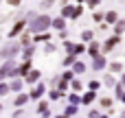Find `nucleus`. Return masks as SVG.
Here are the masks:
<instances>
[{"label": "nucleus", "instance_id": "obj_36", "mask_svg": "<svg viewBox=\"0 0 125 118\" xmlns=\"http://www.w3.org/2000/svg\"><path fill=\"white\" fill-rule=\"evenodd\" d=\"M73 88L75 90H81V81H73Z\"/></svg>", "mask_w": 125, "mask_h": 118}, {"label": "nucleus", "instance_id": "obj_16", "mask_svg": "<svg viewBox=\"0 0 125 118\" xmlns=\"http://www.w3.org/2000/svg\"><path fill=\"white\" fill-rule=\"evenodd\" d=\"M83 70H86V66H83L81 61H73V72H79V74H81Z\"/></svg>", "mask_w": 125, "mask_h": 118}, {"label": "nucleus", "instance_id": "obj_12", "mask_svg": "<svg viewBox=\"0 0 125 118\" xmlns=\"http://www.w3.org/2000/svg\"><path fill=\"white\" fill-rule=\"evenodd\" d=\"M22 48L24 46H29V44H33V37H31V33H20V42H18Z\"/></svg>", "mask_w": 125, "mask_h": 118}, {"label": "nucleus", "instance_id": "obj_10", "mask_svg": "<svg viewBox=\"0 0 125 118\" xmlns=\"http://www.w3.org/2000/svg\"><path fill=\"white\" fill-rule=\"evenodd\" d=\"M29 103V94H24V92H18V96L13 99V105L15 107H24Z\"/></svg>", "mask_w": 125, "mask_h": 118}, {"label": "nucleus", "instance_id": "obj_1", "mask_svg": "<svg viewBox=\"0 0 125 118\" xmlns=\"http://www.w3.org/2000/svg\"><path fill=\"white\" fill-rule=\"evenodd\" d=\"M26 28H29V33H44L51 28V18L44 13H35L31 20H26Z\"/></svg>", "mask_w": 125, "mask_h": 118}, {"label": "nucleus", "instance_id": "obj_38", "mask_svg": "<svg viewBox=\"0 0 125 118\" xmlns=\"http://www.w3.org/2000/svg\"><path fill=\"white\" fill-rule=\"evenodd\" d=\"M55 118H68V116H66V114H59V116H55Z\"/></svg>", "mask_w": 125, "mask_h": 118}, {"label": "nucleus", "instance_id": "obj_28", "mask_svg": "<svg viewBox=\"0 0 125 118\" xmlns=\"http://www.w3.org/2000/svg\"><path fill=\"white\" fill-rule=\"evenodd\" d=\"M79 101H81V99H79V96H77V94H70V105H77V103H79Z\"/></svg>", "mask_w": 125, "mask_h": 118}, {"label": "nucleus", "instance_id": "obj_15", "mask_svg": "<svg viewBox=\"0 0 125 118\" xmlns=\"http://www.w3.org/2000/svg\"><path fill=\"white\" fill-rule=\"evenodd\" d=\"M119 42H121V39H119V37H116V35H114V37H110V42H108V44H105V46H103V50H110V48H112V46H116V44H119Z\"/></svg>", "mask_w": 125, "mask_h": 118}, {"label": "nucleus", "instance_id": "obj_25", "mask_svg": "<svg viewBox=\"0 0 125 118\" xmlns=\"http://www.w3.org/2000/svg\"><path fill=\"white\" fill-rule=\"evenodd\" d=\"M73 61H75V55H68V57L64 59V66H73Z\"/></svg>", "mask_w": 125, "mask_h": 118}, {"label": "nucleus", "instance_id": "obj_21", "mask_svg": "<svg viewBox=\"0 0 125 118\" xmlns=\"http://www.w3.org/2000/svg\"><path fill=\"white\" fill-rule=\"evenodd\" d=\"M75 114H77V107L75 105H68L66 107V116H75Z\"/></svg>", "mask_w": 125, "mask_h": 118}, {"label": "nucleus", "instance_id": "obj_13", "mask_svg": "<svg viewBox=\"0 0 125 118\" xmlns=\"http://www.w3.org/2000/svg\"><path fill=\"white\" fill-rule=\"evenodd\" d=\"M51 26H53V28H59V31H64V26H66V22H64V18L59 15V18H55V20H51Z\"/></svg>", "mask_w": 125, "mask_h": 118}, {"label": "nucleus", "instance_id": "obj_14", "mask_svg": "<svg viewBox=\"0 0 125 118\" xmlns=\"http://www.w3.org/2000/svg\"><path fill=\"white\" fill-rule=\"evenodd\" d=\"M103 66H105V59H103V57H94V61H92V68H94V70H101Z\"/></svg>", "mask_w": 125, "mask_h": 118}, {"label": "nucleus", "instance_id": "obj_29", "mask_svg": "<svg viewBox=\"0 0 125 118\" xmlns=\"http://www.w3.org/2000/svg\"><path fill=\"white\" fill-rule=\"evenodd\" d=\"M7 4H11V7H20L22 4V0H4Z\"/></svg>", "mask_w": 125, "mask_h": 118}, {"label": "nucleus", "instance_id": "obj_6", "mask_svg": "<svg viewBox=\"0 0 125 118\" xmlns=\"http://www.w3.org/2000/svg\"><path fill=\"white\" fill-rule=\"evenodd\" d=\"M40 77H42V72H40V70H33V68H31V70H29V72H26L22 79H24V83L33 85V83H37V81H40Z\"/></svg>", "mask_w": 125, "mask_h": 118}, {"label": "nucleus", "instance_id": "obj_37", "mask_svg": "<svg viewBox=\"0 0 125 118\" xmlns=\"http://www.w3.org/2000/svg\"><path fill=\"white\" fill-rule=\"evenodd\" d=\"M90 118H99V112H97V109H92V112H90Z\"/></svg>", "mask_w": 125, "mask_h": 118}, {"label": "nucleus", "instance_id": "obj_39", "mask_svg": "<svg viewBox=\"0 0 125 118\" xmlns=\"http://www.w3.org/2000/svg\"><path fill=\"white\" fill-rule=\"evenodd\" d=\"M121 118H125V112H123V114H121Z\"/></svg>", "mask_w": 125, "mask_h": 118}, {"label": "nucleus", "instance_id": "obj_31", "mask_svg": "<svg viewBox=\"0 0 125 118\" xmlns=\"http://www.w3.org/2000/svg\"><path fill=\"white\" fill-rule=\"evenodd\" d=\"M105 18H108V22H116V13H108Z\"/></svg>", "mask_w": 125, "mask_h": 118}, {"label": "nucleus", "instance_id": "obj_30", "mask_svg": "<svg viewBox=\"0 0 125 118\" xmlns=\"http://www.w3.org/2000/svg\"><path fill=\"white\" fill-rule=\"evenodd\" d=\"M22 114H24V109H22V107H18V109L13 112V118H20V116H22Z\"/></svg>", "mask_w": 125, "mask_h": 118}, {"label": "nucleus", "instance_id": "obj_8", "mask_svg": "<svg viewBox=\"0 0 125 118\" xmlns=\"http://www.w3.org/2000/svg\"><path fill=\"white\" fill-rule=\"evenodd\" d=\"M29 70H31V59H24L22 64H18V66H15V77H24Z\"/></svg>", "mask_w": 125, "mask_h": 118}, {"label": "nucleus", "instance_id": "obj_17", "mask_svg": "<svg viewBox=\"0 0 125 118\" xmlns=\"http://www.w3.org/2000/svg\"><path fill=\"white\" fill-rule=\"evenodd\" d=\"M62 18H73V7H70V4H66V7L62 9Z\"/></svg>", "mask_w": 125, "mask_h": 118}, {"label": "nucleus", "instance_id": "obj_4", "mask_svg": "<svg viewBox=\"0 0 125 118\" xmlns=\"http://www.w3.org/2000/svg\"><path fill=\"white\" fill-rule=\"evenodd\" d=\"M24 28H26V20H24V18L20 15V18L15 20V24L11 26V31H9V37H11V39H13V37H18V35H20V33H22Z\"/></svg>", "mask_w": 125, "mask_h": 118}, {"label": "nucleus", "instance_id": "obj_44", "mask_svg": "<svg viewBox=\"0 0 125 118\" xmlns=\"http://www.w3.org/2000/svg\"><path fill=\"white\" fill-rule=\"evenodd\" d=\"M0 2H4V0H0Z\"/></svg>", "mask_w": 125, "mask_h": 118}, {"label": "nucleus", "instance_id": "obj_26", "mask_svg": "<svg viewBox=\"0 0 125 118\" xmlns=\"http://www.w3.org/2000/svg\"><path fill=\"white\" fill-rule=\"evenodd\" d=\"M53 50H55V44H48V42H46V46H44V53H53Z\"/></svg>", "mask_w": 125, "mask_h": 118}, {"label": "nucleus", "instance_id": "obj_9", "mask_svg": "<svg viewBox=\"0 0 125 118\" xmlns=\"http://www.w3.org/2000/svg\"><path fill=\"white\" fill-rule=\"evenodd\" d=\"M37 114L42 118H51V109H48V103L46 101H40L37 103Z\"/></svg>", "mask_w": 125, "mask_h": 118}, {"label": "nucleus", "instance_id": "obj_34", "mask_svg": "<svg viewBox=\"0 0 125 118\" xmlns=\"http://www.w3.org/2000/svg\"><path fill=\"white\" fill-rule=\"evenodd\" d=\"M73 74H75V72H64V81H70V79H73Z\"/></svg>", "mask_w": 125, "mask_h": 118}, {"label": "nucleus", "instance_id": "obj_7", "mask_svg": "<svg viewBox=\"0 0 125 118\" xmlns=\"http://www.w3.org/2000/svg\"><path fill=\"white\" fill-rule=\"evenodd\" d=\"M22 88H24V79H22V77H11V81H9V92H22Z\"/></svg>", "mask_w": 125, "mask_h": 118}, {"label": "nucleus", "instance_id": "obj_27", "mask_svg": "<svg viewBox=\"0 0 125 118\" xmlns=\"http://www.w3.org/2000/svg\"><path fill=\"white\" fill-rule=\"evenodd\" d=\"M97 50H99V44H90V55L97 57Z\"/></svg>", "mask_w": 125, "mask_h": 118}, {"label": "nucleus", "instance_id": "obj_3", "mask_svg": "<svg viewBox=\"0 0 125 118\" xmlns=\"http://www.w3.org/2000/svg\"><path fill=\"white\" fill-rule=\"evenodd\" d=\"M15 59H4L2 61V66H0V81H4V79H11V77H15Z\"/></svg>", "mask_w": 125, "mask_h": 118}, {"label": "nucleus", "instance_id": "obj_33", "mask_svg": "<svg viewBox=\"0 0 125 118\" xmlns=\"http://www.w3.org/2000/svg\"><path fill=\"white\" fill-rule=\"evenodd\" d=\"M121 31H125V22H119L116 24V33H121Z\"/></svg>", "mask_w": 125, "mask_h": 118}, {"label": "nucleus", "instance_id": "obj_41", "mask_svg": "<svg viewBox=\"0 0 125 118\" xmlns=\"http://www.w3.org/2000/svg\"><path fill=\"white\" fill-rule=\"evenodd\" d=\"M0 46H2V37H0Z\"/></svg>", "mask_w": 125, "mask_h": 118}, {"label": "nucleus", "instance_id": "obj_42", "mask_svg": "<svg viewBox=\"0 0 125 118\" xmlns=\"http://www.w3.org/2000/svg\"><path fill=\"white\" fill-rule=\"evenodd\" d=\"M0 114H2V105H0Z\"/></svg>", "mask_w": 125, "mask_h": 118}, {"label": "nucleus", "instance_id": "obj_32", "mask_svg": "<svg viewBox=\"0 0 125 118\" xmlns=\"http://www.w3.org/2000/svg\"><path fill=\"white\" fill-rule=\"evenodd\" d=\"M110 68H112V72H121V64H112Z\"/></svg>", "mask_w": 125, "mask_h": 118}, {"label": "nucleus", "instance_id": "obj_18", "mask_svg": "<svg viewBox=\"0 0 125 118\" xmlns=\"http://www.w3.org/2000/svg\"><path fill=\"white\" fill-rule=\"evenodd\" d=\"M4 94H9V83H4V81H0V99H2Z\"/></svg>", "mask_w": 125, "mask_h": 118}, {"label": "nucleus", "instance_id": "obj_40", "mask_svg": "<svg viewBox=\"0 0 125 118\" xmlns=\"http://www.w3.org/2000/svg\"><path fill=\"white\" fill-rule=\"evenodd\" d=\"M123 85H125V74H123Z\"/></svg>", "mask_w": 125, "mask_h": 118}, {"label": "nucleus", "instance_id": "obj_22", "mask_svg": "<svg viewBox=\"0 0 125 118\" xmlns=\"http://www.w3.org/2000/svg\"><path fill=\"white\" fill-rule=\"evenodd\" d=\"M81 39H83V42H90V39H92V33H90V31H83V33H81Z\"/></svg>", "mask_w": 125, "mask_h": 118}, {"label": "nucleus", "instance_id": "obj_5", "mask_svg": "<svg viewBox=\"0 0 125 118\" xmlns=\"http://www.w3.org/2000/svg\"><path fill=\"white\" fill-rule=\"evenodd\" d=\"M44 92H46V85L37 81V83H33V90H31V94H29V99H33V101H40Z\"/></svg>", "mask_w": 125, "mask_h": 118}, {"label": "nucleus", "instance_id": "obj_20", "mask_svg": "<svg viewBox=\"0 0 125 118\" xmlns=\"http://www.w3.org/2000/svg\"><path fill=\"white\" fill-rule=\"evenodd\" d=\"M92 99H94V92H88V94L81 99V103H86V105H88V103H92Z\"/></svg>", "mask_w": 125, "mask_h": 118}, {"label": "nucleus", "instance_id": "obj_19", "mask_svg": "<svg viewBox=\"0 0 125 118\" xmlns=\"http://www.w3.org/2000/svg\"><path fill=\"white\" fill-rule=\"evenodd\" d=\"M62 94H64V92H59V90H51L48 96H51V101H57V99H62Z\"/></svg>", "mask_w": 125, "mask_h": 118}, {"label": "nucleus", "instance_id": "obj_2", "mask_svg": "<svg viewBox=\"0 0 125 118\" xmlns=\"http://www.w3.org/2000/svg\"><path fill=\"white\" fill-rule=\"evenodd\" d=\"M20 50H22V46H20L18 42H7V44H2V46H0V61H4V59H15V57L20 55Z\"/></svg>", "mask_w": 125, "mask_h": 118}, {"label": "nucleus", "instance_id": "obj_23", "mask_svg": "<svg viewBox=\"0 0 125 118\" xmlns=\"http://www.w3.org/2000/svg\"><path fill=\"white\" fill-rule=\"evenodd\" d=\"M101 107H112V99H101Z\"/></svg>", "mask_w": 125, "mask_h": 118}, {"label": "nucleus", "instance_id": "obj_35", "mask_svg": "<svg viewBox=\"0 0 125 118\" xmlns=\"http://www.w3.org/2000/svg\"><path fill=\"white\" fill-rule=\"evenodd\" d=\"M105 85H114V79L112 77H105Z\"/></svg>", "mask_w": 125, "mask_h": 118}, {"label": "nucleus", "instance_id": "obj_43", "mask_svg": "<svg viewBox=\"0 0 125 118\" xmlns=\"http://www.w3.org/2000/svg\"><path fill=\"white\" fill-rule=\"evenodd\" d=\"M99 118H108V116H99Z\"/></svg>", "mask_w": 125, "mask_h": 118}, {"label": "nucleus", "instance_id": "obj_11", "mask_svg": "<svg viewBox=\"0 0 125 118\" xmlns=\"http://www.w3.org/2000/svg\"><path fill=\"white\" fill-rule=\"evenodd\" d=\"M51 39V35L44 31V33H35V37H33V44H46Z\"/></svg>", "mask_w": 125, "mask_h": 118}, {"label": "nucleus", "instance_id": "obj_24", "mask_svg": "<svg viewBox=\"0 0 125 118\" xmlns=\"http://www.w3.org/2000/svg\"><path fill=\"white\" fill-rule=\"evenodd\" d=\"M55 4V0H42V9H51Z\"/></svg>", "mask_w": 125, "mask_h": 118}]
</instances>
